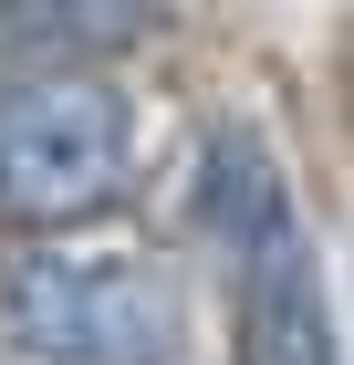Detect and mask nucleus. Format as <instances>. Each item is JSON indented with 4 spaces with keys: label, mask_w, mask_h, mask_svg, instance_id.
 <instances>
[{
    "label": "nucleus",
    "mask_w": 354,
    "mask_h": 365,
    "mask_svg": "<svg viewBox=\"0 0 354 365\" xmlns=\"http://www.w3.org/2000/svg\"><path fill=\"white\" fill-rule=\"evenodd\" d=\"M146 178V115L115 73L11 63L0 73V240L105 230Z\"/></svg>",
    "instance_id": "f257e3e1"
},
{
    "label": "nucleus",
    "mask_w": 354,
    "mask_h": 365,
    "mask_svg": "<svg viewBox=\"0 0 354 365\" xmlns=\"http://www.w3.org/2000/svg\"><path fill=\"white\" fill-rule=\"evenodd\" d=\"M188 292L136 251L0 240V365H188Z\"/></svg>",
    "instance_id": "f03ea898"
},
{
    "label": "nucleus",
    "mask_w": 354,
    "mask_h": 365,
    "mask_svg": "<svg viewBox=\"0 0 354 365\" xmlns=\"http://www.w3.org/2000/svg\"><path fill=\"white\" fill-rule=\"evenodd\" d=\"M188 240L209 251L219 282L292 251V240H313L302 198H292V168H281V146L250 115H209L198 125V146H188Z\"/></svg>",
    "instance_id": "7ed1b4c3"
},
{
    "label": "nucleus",
    "mask_w": 354,
    "mask_h": 365,
    "mask_svg": "<svg viewBox=\"0 0 354 365\" xmlns=\"http://www.w3.org/2000/svg\"><path fill=\"white\" fill-rule=\"evenodd\" d=\"M219 344H229V365H344V313H333L323 251L292 240V251L229 272L219 282Z\"/></svg>",
    "instance_id": "20e7f679"
},
{
    "label": "nucleus",
    "mask_w": 354,
    "mask_h": 365,
    "mask_svg": "<svg viewBox=\"0 0 354 365\" xmlns=\"http://www.w3.org/2000/svg\"><path fill=\"white\" fill-rule=\"evenodd\" d=\"M177 31V0H0V63H136Z\"/></svg>",
    "instance_id": "39448f33"
},
{
    "label": "nucleus",
    "mask_w": 354,
    "mask_h": 365,
    "mask_svg": "<svg viewBox=\"0 0 354 365\" xmlns=\"http://www.w3.org/2000/svg\"><path fill=\"white\" fill-rule=\"evenodd\" d=\"M313 94H323V125H333V146H344V168H354V0L323 21V53H313Z\"/></svg>",
    "instance_id": "423d86ee"
}]
</instances>
